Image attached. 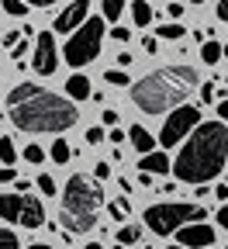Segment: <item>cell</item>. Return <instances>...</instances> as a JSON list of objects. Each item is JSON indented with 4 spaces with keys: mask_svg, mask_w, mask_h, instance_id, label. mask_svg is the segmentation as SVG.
Segmentation results:
<instances>
[{
    "mask_svg": "<svg viewBox=\"0 0 228 249\" xmlns=\"http://www.w3.org/2000/svg\"><path fill=\"white\" fill-rule=\"evenodd\" d=\"M7 118L18 124L21 132L45 135V132H66L80 121V111L73 107L70 97L52 93L38 83H18L7 93Z\"/></svg>",
    "mask_w": 228,
    "mask_h": 249,
    "instance_id": "1",
    "label": "cell"
},
{
    "mask_svg": "<svg viewBox=\"0 0 228 249\" xmlns=\"http://www.w3.org/2000/svg\"><path fill=\"white\" fill-rule=\"evenodd\" d=\"M228 160V124L225 121H201L173 160V177L180 183H197L208 187Z\"/></svg>",
    "mask_w": 228,
    "mask_h": 249,
    "instance_id": "2",
    "label": "cell"
},
{
    "mask_svg": "<svg viewBox=\"0 0 228 249\" xmlns=\"http://www.w3.org/2000/svg\"><path fill=\"white\" fill-rule=\"evenodd\" d=\"M193 87H197L193 66H159L132 87V104L142 114H166L170 107L176 111L180 104H187Z\"/></svg>",
    "mask_w": 228,
    "mask_h": 249,
    "instance_id": "3",
    "label": "cell"
},
{
    "mask_svg": "<svg viewBox=\"0 0 228 249\" xmlns=\"http://www.w3.org/2000/svg\"><path fill=\"white\" fill-rule=\"evenodd\" d=\"M104 208V191L101 183L83 177V173H73L66 180V191H62V229H66V235H83L97 225V214H101Z\"/></svg>",
    "mask_w": 228,
    "mask_h": 249,
    "instance_id": "4",
    "label": "cell"
},
{
    "mask_svg": "<svg viewBox=\"0 0 228 249\" xmlns=\"http://www.w3.org/2000/svg\"><path fill=\"white\" fill-rule=\"evenodd\" d=\"M145 229L156 235H173L187 225H197L208 218V208L190 204V201H162V204H149L145 208Z\"/></svg>",
    "mask_w": 228,
    "mask_h": 249,
    "instance_id": "5",
    "label": "cell"
},
{
    "mask_svg": "<svg viewBox=\"0 0 228 249\" xmlns=\"http://www.w3.org/2000/svg\"><path fill=\"white\" fill-rule=\"evenodd\" d=\"M0 218L18 229H42L45 225V204L35 194H0Z\"/></svg>",
    "mask_w": 228,
    "mask_h": 249,
    "instance_id": "6",
    "label": "cell"
},
{
    "mask_svg": "<svg viewBox=\"0 0 228 249\" xmlns=\"http://www.w3.org/2000/svg\"><path fill=\"white\" fill-rule=\"evenodd\" d=\"M101 42H104V24H101V18H90L76 35H70L66 49H62V59L73 70H80V66H87V62H93L101 55Z\"/></svg>",
    "mask_w": 228,
    "mask_h": 249,
    "instance_id": "7",
    "label": "cell"
},
{
    "mask_svg": "<svg viewBox=\"0 0 228 249\" xmlns=\"http://www.w3.org/2000/svg\"><path fill=\"white\" fill-rule=\"evenodd\" d=\"M197 124H201V107H197V104H183V107H176V111L166 118L162 132H159V145H162V149L180 145L183 139H190L193 132H197Z\"/></svg>",
    "mask_w": 228,
    "mask_h": 249,
    "instance_id": "8",
    "label": "cell"
},
{
    "mask_svg": "<svg viewBox=\"0 0 228 249\" xmlns=\"http://www.w3.org/2000/svg\"><path fill=\"white\" fill-rule=\"evenodd\" d=\"M31 70L38 76H52L59 70V49L52 31H38L35 35V52H31Z\"/></svg>",
    "mask_w": 228,
    "mask_h": 249,
    "instance_id": "9",
    "label": "cell"
},
{
    "mask_svg": "<svg viewBox=\"0 0 228 249\" xmlns=\"http://www.w3.org/2000/svg\"><path fill=\"white\" fill-rule=\"evenodd\" d=\"M90 21V0H73L70 7H62L52 21V31L59 35H76V31Z\"/></svg>",
    "mask_w": 228,
    "mask_h": 249,
    "instance_id": "10",
    "label": "cell"
},
{
    "mask_svg": "<svg viewBox=\"0 0 228 249\" xmlns=\"http://www.w3.org/2000/svg\"><path fill=\"white\" fill-rule=\"evenodd\" d=\"M176 246H183V249H211L214 246V225L197 222V225L180 229L176 232Z\"/></svg>",
    "mask_w": 228,
    "mask_h": 249,
    "instance_id": "11",
    "label": "cell"
},
{
    "mask_svg": "<svg viewBox=\"0 0 228 249\" xmlns=\"http://www.w3.org/2000/svg\"><path fill=\"white\" fill-rule=\"evenodd\" d=\"M139 170L149 173V177H166V173H173V160L166 152H149L139 160Z\"/></svg>",
    "mask_w": 228,
    "mask_h": 249,
    "instance_id": "12",
    "label": "cell"
},
{
    "mask_svg": "<svg viewBox=\"0 0 228 249\" xmlns=\"http://www.w3.org/2000/svg\"><path fill=\"white\" fill-rule=\"evenodd\" d=\"M128 139H132V145H135L142 156L156 152V135H152L149 128H142V124H132V128H128Z\"/></svg>",
    "mask_w": 228,
    "mask_h": 249,
    "instance_id": "13",
    "label": "cell"
},
{
    "mask_svg": "<svg viewBox=\"0 0 228 249\" xmlns=\"http://www.w3.org/2000/svg\"><path fill=\"white\" fill-rule=\"evenodd\" d=\"M66 93L73 101H90L93 97V90H90V80L83 76V73H73L70 80H66Z\"/></svg>",
    "mask_w": 228,
    "mask_h": 249,
    "instance_id": "14",
    "label": "cell"
},
{
    "mask_svg": "<svg viewBox=\"0 0 228 249\" xmlns=\"http://www.w3.org/2000/svg\"><path fill=\"white\" fill-rule=\"evenodd\" d=\"M201 59L208 62V66H218V62L225 59V45H218L214 38H211V42H204V45H201Z\"/></svg>",
    "mask_w": 228,
    "mask_h": 249,
    "instance_id": "15",
    "label": "cell"
},
{
    "mask_svg": "<svg viewBox=\"0 0 228 249\" xmlns=\"http://www.w3.org/2000/svg\"><path fill=\"white\" fill-rule=\"evenodd\" d=\"M49 156H52V163L66 166V163H70V156H73V152H70V142H66V139H55L52 149H49Z\"/></svg>",
    "mask_w": 228,
    "mask_h": 249,
    "instance_id": "16",
    "label": "cell"
},
{
    "mask_svg": "<svg viewBox=\"0 0 228 249\" xmlns=\"http://www.w3.org/2000/svg\"><path fill=\"white\" fill-rule=\"evenodd\" d=\"M132 21H135V24H142V28H145V24H152V7L145 4V0H132Z\"/></svg>",
    "mask_w": 228,
    "mask_h": 249,
    "instance_id": "17",
    "label": "cell"
},
{
    "mask_svg": "<svg viewBox=\"0 0 228 249\" xmlns=\"http://www.w3.org/2000/svg\"><path fill=\"white\" fill-rule=\"evenodd\" d=\"M156 35H159V38H166V42H176V38L187 35V31H183V24L170 21V24H156Z\"/></svg>",
    "mask_w": 228,
    "mask_h": 249,
    "instance_id": "18",
    "label": "cell"
},
{
    "mask_svg": "<svg viewBox=\"0 0 228 249\" xmlns=\"http://www.w3.org/2000/svg\"><path fill=\"white\" fill-rule=\"evenodd\" d=\"M0 163H7V166L18 163V149H14V139L11 135H0Z\"/></svg>",
    "mask_w": 228,
    "mask_h": 249,
    "instance_id": "19",
    "label": "cell"
},
{
    "mask_svg": "<svg viewBox=\"0 0 228 249\" xmlns=\"http://www.w3.org/2000/svg\"><path fill=\"white\" fill-rule=\"evenodd\" d=\"M101 14L104 21H118L124 14V0H101Z\"/></svg>",
    "mask_w": 228,
    "mask_h": 249,
    "instance_id": "20",
    "label": "cell"
},
{
    "mask_svg": "<svg viewBox=\"0 0 228 249\" xmlns=\"http://www.w3.org/2000/svg\"><path fill=\"white\" fill-rule=\"evenodd\" d=\"M139 235H142L139 225H121V229H118V246H135Z\"/></svg>",
    "mask_w": 228,
    "mask_h": 249,
    "instance_id": "21",
    "label": "cell"
},
{
    "mask_svg": "<svg viewBox=\"0 0 228 249\" xmlns=\"http://www.w3.org/2000/svg\"><path fill=\"white\" fill-rule=\"evenodd\" d=\"M107 211H111V218L124 222V218L132 214V204H128V197H118V201H111V204H107Z\"/></svg>",
    "mask_w": 228,
    "mask_h": 249,
    "instance_id": "22",
    "label": "cell"
},
{
    "mask_svg": "<svg viewBox=\"0 0 228 249\" xmlns=\"http://www.w3.org/2000/svg\"><path fill=\"white\" fill-rule=\"evenodd\" d=\"M0 4H4V11H7L11 18H24V14H28V4H24V0H0Z\"/></svg>",
    "mask_w": 228,
    "mask_h": 249,
    "instance_id": "23",
    "label": "cell"
},
{
    "mask_svg": "<svg viewBox=\"0 0 228 249\" xmlns=\"http://www.w3.org/2000/svg\"><path fill=\"white\" fill-rule=\"evenodd\" d=\"M0 249H21V242L11 229H0Z\"/></svg>",
    "mask_w": 228,
    "mask_h": 249,
    "instance_id": "24",
    "label": "cell"
},
{
    "mask_svg": "<svg viewBox=\"0 0 228 249\" xmlns=\"http://www.w3.org/2000/svg\"><path fill=\"white\" fill-rule=\"evenodd\" d=\"M24 160H28V163H42V160H45V149H42V145H35V142L24 145Z\"/></svg>",
    "mask_w": 228,
    "mask_h": 249,
    "instance_id": "25",
    "label": "cell"
},
{
    "mask_svg": "<svg viewBox=\"0 0 228 249\" xmlns=\"http://www.w3.org/2000/svg\"><path fill=\"white\" fill-rule=\"evenodd\" d=\"M107 139V132L101 128V124H93V128H87V145H101Z\"/></svg>",
    "mask_w": 228,
    "mask_h": 249,
    "instance_id": "26",
    "label": "cell"
},
{
    "mask_svg": "<svg viewBox=\"0 0 228 249\" xmlns=\"http://www.w3.org/2000/svg\"><path fill=\"white\" fill-rule=\"evenodd\" d=\"M104 80H107L111 87H128V73H121V70H107Z\"/></svg>",
    "mask_w": 228,
    "mask_h": 249,
    "instance_id": "27",
    "label": "cell"
},
{
    "mask_svg": "<svg viewBox=\"0 0 228 249\" xmlns=\"http://www.w3.org/2000/svg\"><path fill=\"white\" fill-rule=\"evenodd\" d=\"M35 183H38V191H42L45 197H52V194H55V180H52L49 173H42V177H38Z\"/></svg>",
    "mask_w": 228,
    "mask_h": 249,
    "instance_id": "28",
    "label": "cell"
},
{
    "mask_svg": "<svg viewBox=\"0 0 228 249\" xmlns=\"http://www.w3.org/2000/svg\"><path fill=\"white\" fill-rule=\"evenodd\" d=\"M214 97H218V90H214L211 83H204V87H201V101H204V104H211Z\"/></svg>",
    "mask_w": 228,
    "mask_h": 249,
    "instance_id": "29",
    "label": "cell"
},
{
    "mask_svg": "<svg viewBox=\"0 0 228 249\" xmlns=\"http://www.w3.org/2000/svg\"><path fill=\"white\" fill-rule=\"evenodd\" d=\"M214 222H218V229H228V204H221V208H218Z\"/></svg>",
    "mask_w": 228,
    "mask_h": 249,
    "instance_id": "30",
    "label": "cell"
},
{
    "mask_svg": "<svg viewBox=\"0 0 228 249\" xmlns=\"http://www.w3.org/2000/svg\"><path fill=\"white\" fill-rule=\"evenodd\" d=\"M111 38H114V42H132V31H128V28H114Z\"/></svg>",
    "mask_w": 228,
    "mask_h": 249,
    "instance_id": "31",
    "label": "cell"
},
{
    "mask_svg": "<svg viewBox=\"0 0 228 249\" xmlns=\"http://www.w3.org/2000/svg\"><path fill=\"white\" fill-rule=\"evenodd\" d=\"M166 14H170V21H180V18H183V4H176V0H173V4L166 7Z\"/></svg>",
    "mask_w": 228,
    "mask_h": 249,
    "instance_id": "32",
    "label": "cell"
},
{
    "mask_svg": "<svg viewBox=\"0 0 228 249\" xmlns=\"http://www.w3.org/2000/svg\"><path fill=\"white\" fill-rule=\"evenodd\" d=\"M93 177H97V180H107V177H111V166H107V163H97V166H93Z\"/></svg>",
    "mask_w": 228,
    "mask_h": 249,
    "instance_id": "33",
    "label": "cell"
},
{
    "mask_svg": "<svg viewBox=\"0 0 228 249\" xmlns=\"http://www.w3.org/2000/svg\"><path fill=\"white\" fill-rule=\"evenodd\" d=\"M101 121H104V124H118V111L104 107V111H101Z\"/></svg>",
    "mask_w": 228,
    "mask_h": 249,
    "instance_id": "34",
    "label": "cell"
},
{
    "mask_svg": "<svg viewBox=\"0 0 228 249\" xmlns=\"http://www.w3.org/2000/svg\"><path fill=\"white\" fill-rule=\"evenodd\" d=\"M18 173H14V166H0V183H11Z\"/></svg>",
    "mask_w": 228,
    "mask_h": 249,
    "instance_id": "35",
    "label": "cell"
},
{
    "mask_svg": "<svg viewBox=\"0 0 228 249\" xmlns=\"http://www.w3.org/2000/svg\"><path fill=\"white\" fill-rule=\"evenodd\" d=\"M142 49H145V52H152V55L159 52V45H156V38H152V35H145V38H142Z\"/></svg>",
    "mask_w": 228,
    "mask_h": 249,
    "instance_id": "36",
    "label": "cell"
},
{
    "mask_svg": "<svg viewBox=\"0 0 228 249\" xmlns=\"http://www.w3.org/2000/svg\"><path fill=\"white\" fill-rule=\"evenodd\" d=\"M4 45H11V49H18V45H21V38H18V31H7V35H4Z\"/></svg>",
    "mask_w": 228,
    "mask_h": 249,
    "instance_id": "37",
    "label": "cell"
},
{
    "mask_svg": "<svg viewBox=\"0 0 228 249\" xmlns=\"http://www.w3.org/2000/svg\"><path fill=\"white\" fill-rule=\"evenodd\" d=\"M107 139H111V142H124V139H128V132H121V128H111V132H107Z\"/></svg>",
    "mask_w": 228,
    "mask_h": 249,
    "instance_id": "38",
    "label": "cell"
},
{
    "mask_svg": "<svg viewBox=\"0 0 228 249\" xmlns=\"http://www.w3.org/2000/svg\"><path fill=\"white\" fill-rule=\"evenodd\" d=\"M214 197H218V201H228V183H218V187H214Z\"/></svg>",
    "mask_w": 228,
    "mask_h": 249,
    "instance_id": "39",
    "label": "cell"
},
{
    "mask_svg": "<svg viewBox=\"0 0 228 249\" xmlns=\"http://www.w3.org/2000/svg\"><path fill=\"white\" fill-rule=\"evenodd\" d=\"M24 52H28V42H21V45L11 52V59H14V62H21V55H24Z\"/></svg>",
    "mask_w": 228,
    "mask_h": 249,
    "instance_id": "40",
    "label": "cell"
},
{
    "mask_svg": "<svg viewBox=\"0 0 228 249\" xmlns=\"http://www.w3.org/2000/svg\"><path fill=\"white\" fill-rule=\"evenodd\" d=\"M24 4H28V7H52L55 0H24Z\"/></svg>",
    "mask_w": 228,
    "mask_h": 249,
    "instance_id": "41",
    "label": "cell"
},
{
    "mask_svg": "<svg viewBox=\"0 0 228 249\" xmlns=\"http://www.w3.org/2000/svg\"><path fill=\"white\" fill-rule=\"evenodd\" d=\"M218 18L228 21V0H218Z\"/></svg>",
    "mask_w": 228,
    "mask_h": 249,
    "instance_id": "42",
    "label": "cell"
},
{
    "mask_svg": "<svg viewBox=\"0 0 228 249\" xmlns=\"http://www.w3.org/2000/svg\"><path fill=\"white\" fill-rule=\"evenodd\" d=\"M218 114H221V121H225V124H228V97H225V101H221V104H218Z\"/></svg>",
    "mask_w": 228,
    "mask_h": 249,
    "instance_id": "43",
    "label": "cell"
},
{
    "mask_svg": "<svg viewBox=\"0 0 228 249\" xmlns=\"http://www.w3.org/2000/svg\"><path fill=\"white\" fill-rule=\"evenodd\" d=\"M118 66H132V52H121L118 55Z\"/></svg>",
    "mask_w": 228,
    "mask_h": 249,
    "instance_id": "44",
    "label": "cell"
},
{
    "mask_svg": "<svg viewBox=\"0 0 228 249\" xmlns=\"http://www.w3.org/2000/svg\"><path fill=\"white\" fill-rule=\"evenodd\" d=\"M139 183H142V187H152V183H156V177H149V173H142V177H139Z\"/></svg>",
    "mask_w": 228,
    "mask_h": 249,
    "instance_id": "45",
    "label": "cell"
},
{
    "mask_svg": "<svg viewBox=\"0 0 228 249\" xmlns=\"http://www.w3.org/2000/svg\"><path fill=\"white\" fill-rule=\"evenodd\" d=\"M28 249H52V246H45V242H31Z\"/></svg>",
    "mask_w": 228,
    "mask_h": 249,
    "instance_id": "46",
    "label": "cell"
},
{
    "mask_svg": "<svg viewBox=\"0 0 228 249\" xmlns=\"http://www.w3.org/2000/svg\"><path fill=\"white\" fill-rule=\"evenodd\" d=\"M83 249H104V246H101V242H87Z\"/></svg>",
    "mask_w": 228,
    "mask_h": 249,
    "instance_id": "47",
    "label": "cell"
},
{
    "mask_svg": "<svg viewBox=\"0 0 228 249\" xmlns=\"http://www.w3.org/2000/svg\"><path fill=\"white\" fill-rule=\"evenodd\" d=\"M166 249H183V246H166Z\"/></svg>",
    "mask_w": 228,
    "mask_h": 249,
    "instance_id": "48",
    "label": "cell"
},
{
    "mask_svg": "<svg viewBox=\"0 0 228 249\" xmlns=\"http://www.w3.org/2000/svg\"><path fill=\"white\" fill-rule=\"evenodd\" d=\"M190 4H204V0H190Z\"/></svg>",
    "mask_w": 228,
    "mask_h": 249,
    "instance_id": "49",
    "label": "cell"
},
{
    "mask_svg": "<svg viewBox=\"0 0 228 249\" xmlns=\"http://www.w3.org/2000/svg\"><path fill=\"white\" fill-rule=\"evenodd\" d=\"M225 59H228V45H225Z\"/></svg>",
    "mask_w": 228,
    "mask_h": 249,
    "instance_id": "50",
    "label": "cell"
},
{
    "mask_svg": "<svg viewBox=\"0 0 228 249\" xmlns=\"http://www.w3.org/2000/svg\"><path fill=\"white\" fill-rule=\"evenodd\" d=\"M111 249H124V246H111Z\"/></svg>",
    "mask_w": 228,
    "mask_h": 249,
    "instance_id": "51",
    "label": "cell"
},
{
    "mask_svg": "<svg viewBox=\"0 0 228 249\" xmlns=\"http://www.w3.org/2000/svg\"><path fill=\"white\" fill-rule=\"evenodd\" d=\"M0 45H4V35H0Z\"/></svg>",
    "mask_w": 228,
    "mask_h": 249,
    "instance_id": "52",
    "label": "cell"
},
{
    "mask_svg": "<svg viewBox=\"0 0 228 249\" xmlns=\"http://www.w3.org/2000/svg\"><path fill=\"white\" fill-rule=\"evenodd\" d=\"M225 249H228V246H225Z\"/></svg>",
    "mask_w": 228,
    "mask_h": 249,
    "instance_id": "53",
    "label": "cell"
}]
</instances>
